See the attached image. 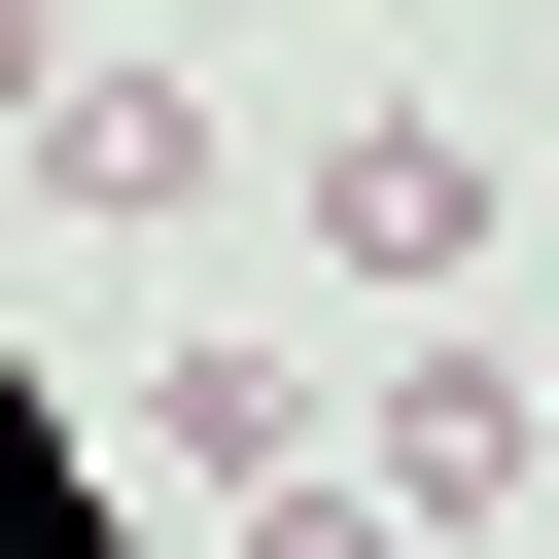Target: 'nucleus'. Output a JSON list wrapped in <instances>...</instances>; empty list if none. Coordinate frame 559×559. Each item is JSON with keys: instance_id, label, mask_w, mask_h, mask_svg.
Instances as JSON below:
<instances>
[{"instance_id": "nucleus-1", "label": "nucleus", "mask_w": 559, "mask_h": 559, "mask_svg": "<svg viewBox=\"0 0 559 559\" xmlns=\"http://www.w3.org/2000/svg\"><path fill=\"white\" fill-rule=\"evenodd\" d=\"M314 280L454 314V280H489V140H454V105H349V140H314Z\"/></svg>"}, {"instance_id": "nucleus-6", "label": "nucleus", "mask_w": 559, "mask_h": 559, "mask_svg": "<svg viewBox=\"0 0 559 559\" xmlns=\"http://www.w3.org/2000/svg\"><path fill=\"white\" fill-rule=\"evenodd\" d=\"M524 559H559V524H524Z\"/></svg>"}, {"instance_id": "nucleus-4", "label": "nucleus", "mask_w": 559, "mask_h": 559, "mask_svg": "<svg viewBox=\"0 0 559 559\" xmlns=\"http://www.w3.org/2000/svg\"><path fill=\"white\" fill-rule=\"evenodd\" d=\"M35 210H70V245L210 210V70H70V105H35Z\"/></svg>"}, {"instance_id": "nucleus-3", "label": "nucleus", "mask_w": 559, "mask_h": 559, "mask_svg": "<svg viewBox=\"0 0 559 559\" xmlns=\"http://www.w3.org/2000/svg\"><path fill=\"white\" fill-rule=\"evenodd\" d=\"M105 454H140L175 524H245V489H314V384H280V349H140V384H105Z\"/></svg>"}, {"instance_id": "nucleus-2", "label": "nucleus", "mask_w": 559, "mask_h": 559, "mask_svg": "<svg viewBox=\"0 0 559 559\" xmlns=\"http://www.w3.org/2000/svg\"><path fill=\"white\" fill-rule=\"evenodd\" d=\"M349 489H384V524H559V349H419Z\"/></svg>"}, {"instance_id": "nucleus-5", "label": "nucleus", "mask_w": 559, "mask_h": 559, "mask_svg": "<svg viewBox=\"0 0 559 559\" xmlns=\"http://www.w3.org/2000/svg\"><path fill=\"white\" fill-rule=\"evenodd\" d=\"M210 559H384V489H349V454H314V489H245V524H210Z\"/></svg>"}]
</instances>
